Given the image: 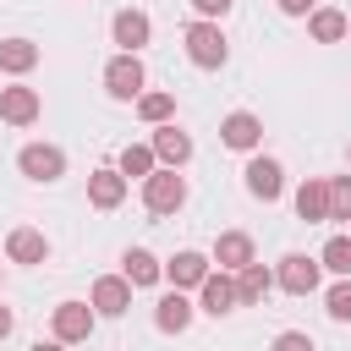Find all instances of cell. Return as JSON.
Listing matches in <instances>:
<instances>
[{
	"label": "cell",
	"mask_w": 351,
	"mask_h": 351,
	"mask_svg": "<svg viewBox=\"0 0 351 351\" xmlns=\"http://www.w3.org/2000/svg\"><path fill=\"white\" fill-rule=\"evenodd\" d=\"M181 38H186V60H192V66H203V71H219V66H225V55H230V44H225V33H219V22H214V16H197Z\"/></svg>",
	"instance_id": "cell-1"
},
{
	"label": "cell",
	"mask_w": 351,
	"mask_h": 351,
	"mask_svg": "<svg viewBox=\"0 0 351 351\" xmlns=\"http://www.w3.org/2000/svg\"><path fill=\"white\" fill-rule=\"evenodd\" d=\"M181 203H186L181 170H176V165H154V170L143 176V208H148V214H176Z\"/></svg>",
	"instance_id": "cell-2"
},
{
	"label": "cell",
	"mask_w": 351,
	"mask_h": 351,
	"mask_svg": "<svg viewBox=\"0 0 351 351\" xmlns=\"http://www.w3.org/2000/svg\"><path fill=\"white\" fill-rule=\"evenodd\" d=\"M318 274H324L318 258H307V252H285L280 269H274V285L291 291V296H313V291H318Z\"/></svg>",
	"instance_id": "cell-3"
},
{
	"label": "cell",
	"mask_w": 351,
	"mask_h": 351,
	"mask_svg": "<svg viewBox=\"0 0 351 351\" xmlns=\"http://www.w3.org/2000/svg\"><path fill=\"white\" fill-rule=\"evenodd\" d=\"M143 82H148V71H143V60H137L132 49H121V55L104 66V93H110V99H137Z\"/></svg>",
	"instance_id": "cell-4"
},
{
	"label": "cell",
	"mask_w": 351,
	"mask_h": 351,
	"mask_svg": "<svg viewBox=\"0 0 351 351\" xmlns=\"http://www.w3.org/2000/svg\"><path fill=\"white\" fill-rule=\"evenodd\" d=\"M16 170H22L27 181H60V176H66V154H60L55 143H27V148L16 154Z\"/></svg>",
	"instance_id": "cell-5"
},
{
	"label": "cell",
	"mask_w": 351,
	"mask_h": 351,
	"mask_svg": "<svg viewBox=\"0 0 351 351\" xmlns=\"http://www.w3.org/2000/svg\"><path fill=\"white\" fill-rule=\"evenodd\" d=\"M49 329H55L60 346L88 340V335H93V302H60V307L49 313Z\"/></svg>",
	"instance_id": "cell-6"
},
{
	"label": "cell",
	"mask_w": 351,
	"mask_h": 351,
	"mask_svg": "<svg viewBox=\"0 0 351 351\" xmlns=\"http://www.w3.org/2000/svg\"><path fill=\"white\" fill-rule=\"evenodd\" d=\"M247 192H252L258 203H274V197L285 192V170H280V159H269V154L252 148V159H247Z\"/></svg>",
	"instance_id": "cell-7"
},
{
	"label": "cell",
	"mask_w": 351,
	"mask_h": 351,
	"mask_svg": "<svg viewBox=\"0 0 351 351\" xmlns=\"http://www.w3.org/2000/svg\"><path fill=\"white\" fill-rule=\"evenodd\" d=\"M219 143L236 148V154H252V148L263 143V121H258L252 110H230V115L219 121Z\"/></svg>",
	"instance_id": "cell-8"
},
{
	"label": "cell",
	"mask_w": 351,
	"mask_h": 351,
	"mask_svg": "<svg viewBox=\"0 0 351 351\" xmlns=\"http://www.w3.org/2000/svg\"><path fill=\"white\" fill-rule=\"evenodd\" d=\"M197 302H203V313L225 318V313L236 307V274H230V269H208V274L197 280Z\"/></svg>",
	"instance_id": "cell-9"
},
{
	"label": "cell",
	"mask_w": 351,
	"mask_h": 351,
	"mask_svg": "<svg viewBox=\"0 0 351 351\" xmlns=\"http://www.w3.org/2000/svg\"><path fill=\"white\" fill-rule=\"evenodd\" d=\"M88 203H93V208H104V214H110V208H121V203H126V176H121L115 165H99V170L88 176Z\"/></svg>",
	"instance_id": "cell-10"
},
{
	"label": "cell",
	"mask_w": 351,
	"mask_h": 351,
	"mask_svg": "<svg viewBox=\"0 0 351 351\" xmlns=\"http://www.w3.org/2000/svg\"><path fill=\"white\" fill-rule=\"evenodd\" d=\"M126 307H132V280H126V274H99V280H93V313L121 318Z\"/></svg>",
	"instance_id": "cell-11"
},
{
	"label": "cell",
	"mask_w": 351,
	"mask_h": 351,
	"mask_svg": "<svg viewBox=\"0 0 351 351\" xmlns=\"http://www.w3.org/2000/svg\"><path fill=\"white\" fill-rule=\"evenodd\" d=\"M38 110H44V99H38L33 88H22V82L0 88V121H11V126H33Z\"/></svg>",
	"instance_id": "cell-12"
},
{
	"label": "cell",
	"mask_w": 351,
	"mask_h": 351,
	"mask_svg": "<svg viewBox=\"0 0 351 351\" xmlns=\"http://www.w3.org/2000/svg\"><path fill=\"white\" fill-rule=\"evenodd\" d=\"M154 159H159V165H176V170H181V165L192 159V137H186V132H181L176 121H159V126H154Z\"/></svg>",
	"instance_id": "cell-13"
},
{
	"label": "cell",
	"mask_w": 351,
	"mask_h": 351,
	"mask_svg": "<svg viewBox=\"0 0 351 351\" xmlns=\"http://www.w3.org/2000/svg\"><path fill=\"white\" fill-rule=\"evenodd\" d=\"M148 33H154L148 11H132V5H126V11H115V22H110V38H115L121 49H132V55L148 44Z\"/></svg>",
	"instance_id": "cell-14"
},
{
	"label": "cell",
	"mask_w": 351,
	"mask_h": 351,
	"mask_svg": "<svg viewBox=\"0 0 351 351\" xmlns=\"http://www.w3.org/2000/svg\"><path fill=\"white\" fill-rule=\"evenodd\" d=\"M208 269H214V258H203V252L186 247V252H176V258L165 263V280H170L176 291H197V280H203Z\"/></svg>",
	"instance_id": "cell-15"
},
{
	"label": "cell",
	"mask_w": 351,
	"mask_h": 351,
	"mask_svg": "<svg viewBox=\"0 0 351 351\" xmlns=\"http://www.w3.org/2000/svg\"><path fill=\"white\" fill-rule=\"evenodd\" d=\"M5 258H11V263H44V258H49V241H44V230H33V225H16V230L5 236Z\"/></svg>",
	"instance_id": "cell-16"
},
{
	"label": "cell",
	"mask_w": 351,
	"mask_h": 351,
	"mask_svg": "<svg viewBox=\"0 0 351 351\" xmlns=\"http://www.w3.org/2000/svg\"><path fill=\"white\" fill-rule=\"evenodd\" d=\"M121 274H126V280H132V291H137V285H159V280H165V263H159L148 247H126Z\"/></svg>",
	"instance_id": "cell-17"
},
{
	"label": "cell",
	"mask_w": 351,
	"mask_h": 351,
	"mask_svg": "<svg viewBox=\"0 0 351 351\" xmlns=\"http://www.w3.org/2000/svg\"><path fill=\"white\" fill-rule=\"evenodd\" d=\"M296 219H307V225L329 219V181H302L296 186Z\"/></svg>",
	"instance_id": "cell-18"
},
{
	"label": "cell",
	"mask_w": 351,
	"mask_h": 351,
	"mask_svg": "<svg viewBox=\"0 0 351 351\" xmlns=\"http://www.w3.org/2000/svg\"><path fill=\"white\" fill-rule=\"evenodd\" d=\"M214 263L230 269V274H236L241 263H252V236H247V230H225V236L214 241Z\"/></svg>",
	"instance_id": "cell-19"
},
{
	"label": "cell",
	"mask_w": 351,
	"mask_h": 351,
	"mask_svg": "<svg viewBox=\"0 0 351 351\" xmlns=\"http://www.w3.org/2000/svg\"><path fill=\"white\" fill-rule=\"evenodd\" d=\"M269 291H274V274H269V269H263L258 258L236 269V302H263Z\"/></svg>",
	"instance_id": "cell-20"
},
{
	"label": "cell",
	"mask_w": 351,
	"mask_h": 351,
	"mask_svg": "<svg viewBox=\"0 0 351 351\" xmlns=\"http://www.w3.org/2000/svg\"><path fill=\"white\" fill-rule=\"evenodd\" d=\"M154 324H159L165 335H181V329L192 324V302H186V291H170V296H159V307H154Z\"/></svg>",
	"instance_id": "cell-21"
},
{
	"label": "cell",
	"mask_w": 351,
	"mask_h": 351,
	"mask_svg": "<svg viewBox=\"0 0 351 351\" xmlns=\"http://www.w3.org/2000/svg\"><path fill=\"white\" fill-rule=\"evenodd\" d=\"M307 33H313L318 44H340V38H346V11H335V5H313V11H307Z\"/></svg>",
	"instance_id": "cell-22"
},
{
	"label": "cell",
	"mask_w": 351,
	"mask_h": 351,
	"mask_svg": "<svg viewBox=\"0 0 351 351\" xmlns=\"http://www.w3.org/2000/svg\"><path fill=\"white\" fill-rule=\"evenodd\" d=\"M33 66H38V44H33V38H0V71L22 77V71H33Z\"/></svg>",
	"instance_id": "cell-23"
},
{
	"label": "cell",
	"mask_w": 351,
	"mask_h": 351,
	"mask_svg": "<svg viewBox=\"0 0 351 351\" xmlns=\"http://www.w3.org/2000/svg\"><path fill=\"white\" fill-rule=\"evenodd\" d=\"M154 165H159V159H154V143H126V148H121V159H115V170H121L126 181H132V176L143 181Z\"/></svg>",
	"instance_id": "cell-24"
},
{
	"label": "cell",
	"mask_w": 351,
	"mask_h": 351,
	"mask_svg": "<svg viewBox=\"0 0 351 351\" xmlns=\"http://www.w3.org/2000/svg\"><path fill=\"white\" fill-rule=\"evenodd\" d=\"M137 115H143L148 126L170 121V115H176V93H165V88H154V93H137Z\"/></svg>",
	"instance_id": "cell-25"
},
{
	"label": "cell",
	"mask_w": 351,
	"mask_h": 351,
	"mask_svg": "<svg viewBox=\"0 0 351 351\" xmlns=\"http://www.w3.org/2000/svg\"><path fill=\"white\" fill-rule=\"evenodd\" d=\"M318 263H324L329 274H351V236H329L324 252H318Z\"/></svg>",
	"instance_id": "cell-26"
},
{
	"label": "cell",
	"mask_w": 351,
	"mask_h": 351,
	"mask_svg": "<svg viewBox=\"0 0 351 351\" xmlns=\"http://www.w3.org/2000/svg\"><path fill=\"white\" fill-rule=\"evenodd\" d=\"M324 307H329V318H335V324H351V274H340V280L329 285Z\"/></svg>",
	"instance_id": "cell-27"
},
{
	"label": "cell",
	"mask_w": 351,
	"mask_h": 351,
	"mask_svg": "<svg viewBox=\"0 0 351 351\" xmlns=\"http://www.w3.org/2000/svg\"><path fill=\"white\" fill-rule=\"evenodd\" d=\"M329 219H351V176L329 181Z\"/></svg>",
	"instance_id": "cell-28"
},
{
	"label": "cell",
	"mask_w": 351,
	"mask_h": 351,
	"mask_svg": "<svg viewBox=\"0 0 351 351\" xmlns=\"http://www.w3.org/2000/svg\"><path fill=\"white\" fill-rule=\"evenodd\" d=\"M274 346H280V351H313V340H307L302 329H285V335H274Z\"/></svg>",
	"instance_id": "cell-29"
},
{
	"label": "cell",
	"mask_w": 351,
	"mask_h": 351,
	"mask_svg": "<svg viewBox=\"0 0 351 351\" xmlns=\"http://www.w3.org/2000/svg\"><path fill=\"white\" fill-rule=\"evenodd\" d=\"M230 5H236V0H192V11H197V16H214V22H219Z\"/></svg>",
	"instance_id": "cell-30"
},
{
	"label": "cell",
	"mask_w": 351,
	"mask_h": 351,
	"mask_svg": "<svg viewBox=\"0 0 351 351\" xmlns=\"http://www.w3.org/2000/svg\"><path fill=\"white\" fill-rule=\"evenodd\" d=\"M274 5H280V11H285V16H307V11H313V5H318V0H274Z\"/></svg>",
	"instance_id": "cell-31"
},
{
	"label": "cell",
	"mask_w": 351,
	"mask_h": 351,
	"mask_svg": "<svg viewBox=\"0 0 351 351\" xmlns=\"http://www.w3.org/2000/svg\"><path fill=\"white\" fill-rule=\"evenodd\" d=\"M11 335V307H0V340Z\"/></svg>",
	"instance_id": "cell-32"
},
{
	"label": "cell",
	"mask_w": 351,
	"mask_h": 351,
	"mask_svg": "<svg viewBox=\"0 0 351 351\" xmlns=\"http://www.w3.org/2000/svg\"><path fill=\"white\" fill-rule=\"evenodd\" d=\"M346 38H351V16H346Z\"/></svg>",
	"instance_id": "cell-33"
}]
</instances>
